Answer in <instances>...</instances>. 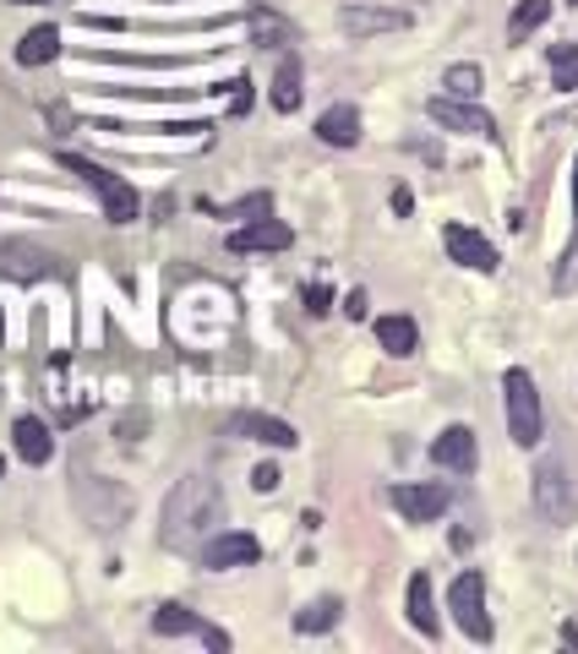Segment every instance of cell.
Returning a JSON list of instances; mask_svg holds the SVG:
<instances>
[{"label":"cell","instance_id":"obj_22","mask_svg":"<svg viewBox=\"0 0 578 654\" xmlns=\"http://www.w3.org/2000/svg\"><path fill=\"white\" fill-rule=\"evenodd\" d=\"M273 110H284V115L301 110V61L278 65V76H273Z\"/></svg>","mask_w":578,"mask_h":654},{"label":"cell","instance_id":"obj_30","mask_svg":"<svg viewBox=\"0 0 578 654\" xmlns=\"http://www.w3.org/2000/svg\"><path fill=\"white\" fill-rule=\"evenodd\" d=\"M344 311H349V317H355V323H361V317H366V289H355V295H349V300H344Z\"/></svg>","mask_w":578,"mask_h":654},{"label":"cell","instance_id":"obj_21","mask_svg":"<svg viewBox=\"0 0 578 654\" xmlns=\"http://www.w3.org/2000/svg\"><path fill=\"white\" fill-rule=\"evenodd\" d=\"M338 616H344L338 594H322V600H312V605L295 616V627H301V633H327V627H338Z\"/></svg>","mask_w":578,"mask_h":654},{"label":"cell","instance_id":"obj_9","mask_svg":"<svg viewBox=\"0 0 578 654\" xmlns=\"http://www.w3.org/2000/svg\"><path fill=\"white\" fill-rule=\"evenodd\" d=\"M55 273V252L44 246H28V241H6L0 246V278H17V284H39Z\"/></svg>","mask_w":578,"mask_h":654},{"label":"cell","instance_id":"obj_25","mask_svg":"<svg viewBox=\"0 0 578 654\" xmlns=\"http://www.w3.org/2000/svg\"><path fill=\"white\" fill-rule=\"evenodd\" d=\"M443 88H448L453 99H480V65H448V76H443Z\"/></svg>","mask_w":578,"mask_h":654},{"label":"cell","instance_id":"obj_35","mask_svg":"<svg viewBox=\"0 0 578 654\" xmlns=\"http://www.w3.org/2000/svg\"><path fill=\"white\" fill-rule=\"evenodd\" d=\"M0 333H6V317H0Z\"/></svg>","mask_w":578,"mask_h":654},{"label":"cell","instance_id":"obj_11","mask_svg":"<svg viewBox=\"0 0 578 654\" xmlns=\"http://www.w3.org/2000/svg\"><path fill=\"white\" fill-rule=\"evenodd\" d=\"M448 502H453V491L448 486H393V508L404 513L409 523H432V519H443L448 513Z\"/></svg>","mask_w":578,"mask_h":654},{"label":"cell","instance_id":"obj_12","mask_svg":"<svg viewBox=\"0 0 578 654\" xmlns=\"http://www.w3.org/2000/svg\"><path fill=\"white\" fill-rule=\"evenodd\" d=\"M202 568H213V573H224V568H252L262 556V545L252 540V534H241V529H230V534H213L202 551Z\"/></svg>","mask_w":578,"mask_h":654},{"label":"cell","instance_id":"obj_14","mask_svg":"<svg viewBox=\"0 0 578 654\" xmlns=\"http://www.w3.org/2000/svg\"><path fill=\"white\" fill-rule=\"evenodd\" d=\"M230 437H252V442H267V448H295V442H301L290 420H273V415H252V409L230 420Z\"/></svg>","mask_w":578,"mask_h":654},{"label":"cell","instance_id":"obj_5","mask_svg":"<svg viewBox=\"0 0 578 654\" xmlns=\"http://www.w3.org/2000/svg\"><path fill=\"white\" fill-rule=\"evenodd\" d=\"M448 611H453V622L464 627V638H475V644H491V616H486V579H480V573H458V579H453Z\"/></svg>","mask_w":578,"mask_h":654},{"label":"cell","instance_id":"obj_13","mask_svg":"<svg viewBox=\"0 0 578 654\" xmlns=\"http://www.w3.org/2000/svg\"><path fill=\"white\" fill-rule=\"evenodd\" d=\"M432 458L443 463V469H453V474H469L475 463H480V448H475V431L469 426H448L437 442H432Z\"/></svg>","mask_w":578,"mask_h":654},{"label":"cell","instance_id":"obj_23","mask_svg":"<svg viewBox=\"0 0 578 654\" xmlns=\"http://www.w3.org/2000/svg\"><path fill=\"white\" fill-rule=\"evenodd\" d=\"M546 17H551V0H518V11L508 17V39H514V44H524V39H529Z\"/></svg>","mask_w":578,"mask_h":654},{"label":"cell","instance_id":"obj_26","mask_svg":"<svg viewBox=\"0 0 578 654\" xmlns=\"http://www.w3.org/2000/svg\"><path fill=\"white\" fill-rule=\"evenodd\" d=\"M252 33H257V44H290V22H278L267 6L252 11Z\"/></svg>","mask_w":578,"mask_h":654},{"label":"cell","instance_id":"obj_32","mask_svg":"<svg viewBox=\"0 0 578 654\" xmlns=\"http://www.w3.org/2000/svg\"><path fill=\"white\" fill-rule=\"evenodd\" d=\"M574 224H578V164H574Z\"/></svg>","mask_w":578,"mask_h":654},{"label":"cell","instance_id":"obj_16","mask_svg":"<svg viewBox=\"0 0 578 654\" xmlns=\"http://www.w3.org/2000/svg\"><path fill=\"white\" fill-rule=\"evenodd\" d=\"M317 136L327 147H355L361 142V110L355 104H333L317 115Z\"/></svg>","mask_w":578,"mask_h":654},{"label":"cell","instance_id":"obj_8","mask_svg":"<svg viewBox=\"0 0 578 654\" xmlns=\"http://www.w3.org/2000/svg\"><path fill=\"white\" fill-rule=\"evenodd\" d=\"M426 115L437 121V126L448 131H469V136H497V121L475 104V99H453V93H443V99H432L426 104Z\"/></svg>","mask_w":578,"mask_h":654},{"label":"cell","instance_id":"obj_10","mask_svg":"<svg viewBox=\"0 0 578 654\" xmlns=\"http://www.w3.org/2000/svg\"><path fill=\"white\" fill-rule=\"evenodd\" d=\"M338 22H344L349 39H377V33H404L409 28V11H393V6H344Z\"/></svg>","mask_w":578,"mask_h":654},{"label":"cell","instance_id":"obj_15","mask_svg":"<svg viewBox=\"0 0 578 654\" xmlns=\"http://www.w3.org/2000/svg\"><path fill=\"white\" fill-rule=\"evenodd\" d=\"M295 235H290V224H278V218H257V224H246V229H235L230 235V252H284Z\"/></svg>","mask_w":578,"mask_h":654},{"label":"cell","instance_id":"obj_28","mask_svg":"<svg viewBox=\"0 0 578 654\" xmlns=\"http://www.w3.org/2000/svg\"><path fill=\"white\" fill-rule=\"evenodd\" d=\"M278 480H284V474H278V463H257V469H252V486H257L262 497H267V491H278Z\"/></svg>","mask_w":578,"mask_h":654},{"label":"cell","instance_id":"obj_3","mask_svg":"<svg viewBox=\"0 0 578 654\" xmlns=\"http://www.w3.org/2000/svg\"><path fill=\"white\" fill-rule=\"evenodd\" d=\"M503 403H508V437H514L518 448H535L540 437H546V415H540V392H535V377L514 366L508 377H503Z\"/></svg>","mask_w":578,"mask_h":654},{"label":"cell","instance_id":"obj_24","mask_svg":"<svg viewBox=\"0 0 578 654\" xmlns=\"http://www.w3.org/2000/svg\"><path fill=\"white\" fill-rule=\"evenodd\" d=\"M551 88L557 93L578 88V44H551Z\"/></svg>","mask_w":578,"mask_h":654},{"label":"cell","instance_id":"obj_2","mask_svg":"<svg viewBox=\"0 0 578 654\" xmlns=\"http://www.w3.org/2000/svg\"><path fill=\"white\" fill-rule=\"evenodd\" d=\"M61 164H65V175H77L88 192L104 202V218H110V224H131V218H136L142 202H136V192H131L115 170H104V164H93V159H82V153H61Z\"/></svg>","mask_w":578,"mask_h":654},{"label":"cell","instance_id":"obj_20","mask_svg":"<svg viewBox=\"0 0 578 654\" xmlns=\"http://www.w3.org/2000/svg\"><path fill=\"white\" fill-rule=\"evenodd\" d=\"M409 622H415L426 638H437V605H432V579H426V573L409 579Z\"/></svg>","mask_w":578,"mask_h":654},{"label":"cell","instance_id":"obj_17","mask_svg":"<svg viewBox=\"0 0 578 654\" xmlns=\"http://www.w3.org/2000/svg\"><path fill=\"white\" fill-rule=\"evenodd\" d=\"M11 437H17V453H22V463H50V453H55L50 426H44V420H33V415H22V420L11 426Z\"/></svg>","mask_w":578,"mask_h":654},{"label":"cell","instance_id":"obj_7","mask_svg":"<svg viewBox=\"0 0 578 654\" xmlns=\"http://www.w3.org/2000/svg\"><path fill=\"white\" fill-rule=\"evenodd\" d=\"M443 246H448V257L458 267H475V273H497L503 257H497V246L480 235V229H469V224H448L443 229Z\"/></svg>","mask_w":578,"mask_h":654},{"label":"cell","instance_id":"obj_29","mask_svg":"<svg viewBox=\"0 0 578 654\" xmlns=\"http://www.w3.org/2000/svg\"><path fill=\"white\" fill-rule=\"evenodd\" d=\"M327 306H333V289H327V284H312V289H306V311H312V317H322Z\"/></svg>","mask_w":578,"mask_h":654},{"label":"cell","instance_id":"obj_36","mask_svg":"<svg viewBox=\"0 0 578 654\" xmlns=\"http://www.w3.org/2000/svg\"><path fill=\"white\" fill-rule=\"evenodd\" d=\"M574 6H578V0H574Z\"/></svg>","mask_w":578,"mask_h":654},{"label":"cell","instance_id":"obj_33","mask_svg":"<svg viewBox=\"0 0 578 654\" xmlns=\"http://www.w3.org/2000/svg\"><path fill=\"white\" fill-rule=\"evenodd\" d=\"M17 6H44V0H17Z\"/></svg>","mask_w":578,"mask_h":654},{"label":"cell","instance_id":"obj_34","mask_svg":"<svg viewBox=\"0 0 578 654\" xmlns=\"http://www.w3.org/2000/svg\"><path fill=\"white\" fill-rule=\"evenodd\" d=\"M0 474H6V458H0Z\"/></svg>","mask_w":578,"mask_h":654},{"label":"cell","instance_id":"obj_6","mask_svg":"<svg viewBox=\"0 0 578 654\" xmlns=\"http://www.w3.org/2000/svg\"><path fill=\"white\" fill-rule=\"evenodd\" d=\"M153 633L159 638H202L207 650H230V633H219V627H207L196 611H186V605H159L153 611Z\"/></svg>","mask_w":578,"mask_h":654},{"label":"cell","instance_id":"obj_18","mask_svg":"<svg viewBox=\"0 0 578 654\" xmlns=\"http://www.w3.org/2000/svg\"><path fill=\"white\" fill-rule=\"evenodd\" d=\"M55 55H61V28H50V22L17 39V61L22 65H50Z\"/></svg>","mask_w":578,"mask_h":654},{"label":"cell","instance_id":"obj_31","mask_svg":"<svg viewBox=\"0 0 578 654\" xmlns=\"http://www.w3.org/2000/svg\"><path fill=\"white\" fill-rule=\"evenodd\" d=\"M409 207H415V196H409L404 186H398V192H393V213H409Z\"/></svg>","mask_w":578,"mask_h":654},{"label":"cell","instance_id":"obj_4","mask_svg":"<svg viewBox=\"0 0 578 654\" xmlns=\"http://www.w3.org/2000/svg\"><path fill=\"white\" fill-rule=\"evenodd\" d=\"M535 508H540V519L557 523V529L578 519V497H574V480H568V463L562 458H546L535 469Z\"/></svg>","mask_w":578,"mask_h":654},{"label":"cell","instance_id":"obj_1","mask_svg":"<svg viewBox=\"0 0 578 654\" xmlns=\"http://www.w3.org/2000/svg\"><path fill=\"white\" fill-rule=\"evenodd\" d=\"M219 523H224V491H219L207 474H186V480H175V491H170V502H164L159 540H164L170 551H192V545L202 551Z\"/></svg>","mask_w":578,"mask_h":654},{"label":"cell","instance_id":"obj_27","mask_svg":"<svg viewBox=\"0 0 578 654\" xmlns=\"http://www.w3.org/2000/svg\"><path fill=\"white\" fill-rule=\"evenodd\" d=\"M578 284V241H574V252L562 257V267H557V295H568Z\"/></svg>","mask_w":578,"mask_h":654},{"label":"cell","instance_id":"obj_19","mask_svg":"<svg viewBox=\"0 0 578 654\" xmlns=\"http://www.w3.org/2000/svg\"><path fill=\"white\" fill-rule=\"evenodd\" d=\"M377 344H383L387 355H415V344H420V327L409 323V317H377Z\"/></svg>","mask_w":578,"mask_h":654}]
</instances>
